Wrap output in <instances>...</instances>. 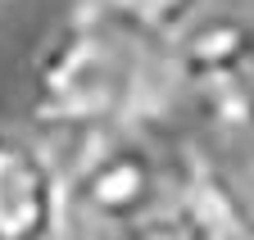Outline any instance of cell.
I'll return each instance as SVG.
<instances>
[{
  "label": "cell",
  "instance_id": "cell-1",
  "mask_svg": "<svg viewBox=\"0 0 254 240\" xmlns=\"http://www.w3.org/2000/svg\"><path fill=\"white\" fill-rule=\"evenodd\" d=\"M173 113V37L114 5L77 0L32 59L27 118L46 141L114 127H164Z\"/></svg>",
  "mask_w": 254,
  "mask_h": 240
},
{
  "label": "cell",
  "instance_id": "cell-2",
  "mask_svg": "<svg viewBox=\"0 0 254 240\" xmlns=\"http://www.w3.org/2000/svg\"><path fill=\"white\" fill-rule=\"evenodd\" d=\"M64 163L68 218L95 231H127L159 204L190 191L182 141H159V127H114L73 141H50Z\"/></svg>",
  "mask_w": 254,
  "mask_h": 240
},
{
  "label": "cell",
  "instance_id": "cell-3",
  "mask_svg": "<svg viewBox=\"0 0 254 240\" xmlns=\"http://www.w3.org/2000/svg\"><path fill=\"white\" fill-rule=\"evenodd\" d=\"M177 113L254 109V18L195 14L173 37Z\"/></svg>",
  "mask_w": 254,
  "mask_h": 240
},
{
  "label": "cell",
  "instance_id": "cell-4",
  "mask_svg": "<svg viewBox=\"0 0 254 240\" xmlns=\"http://www.w3.org/2000/svg\"><path fill=\"white\" fill-rule=\"evenodd\" d=\"M186 118L190 127L177 141L186 149L190 191L218 213L227 240H254V109Z\"/></svg>",
  "mask_w": 254,
  "mask_h": 240
},
{
  "label": "cell",
  "instance_id": "cell-5",
  "mask_svg": "<svg viewBox=\"0 0 254 240\" xmlns=\"http://www.w3.org/2000/svg\"><path fill=\"white\" fill-rule=\"evenodd\" d=\"M68 222L59 149L41 132L0 127V240H59Z\"/></svg>",
  "mask_w": 254,
  "mask_h": 240
},
{
  "label": "cell",
  "instance_id": "cell-6",
  "mask_svg": "<svg viewBox=\"0 0 254 240\" xmlns=\"http://www.w3.org/2000/svg\"><path fill=\"white\" fill-rule=\"evenodd\" d=\"M114 240H227V231H222L218 213L195 191H182L177 199L159 204L154 213H145L141 222L118 231Z\"/></svg>",
  "mask_w": 254,
  "mask_h": 240
},
{
  "label": "cell",
  "instance_id": "cell-7",
  "mask_svg": "<svg viewBox=\"0 0 254 240\" xmlns=\"http://www.w3.org/2000/svg\"><path fill=\"white\" fill-rule=\"evenodd\" d=\"M100 5H114V9H123V14H132V18H141V23H150L154 32L177 37L182 27L200 14L204 0H100Z\"/></svg>",
  "mask_w": 254,
  "mask_h": 240
},
{
  "label": "cell",
  "instance_id": "cell-8",
  "mask_svg": "<svg viewBox=\"0 0 254 240\" xmlns=\"http://www.w3.org/2000/svg\"><path fill=\"white\" fill-rule=\"evenodd\" d=\"M0 5H5V0H0Z\"/></svg>",
  "mask_w": 254,
  "mask_h": 240
}]
</instances>
